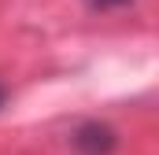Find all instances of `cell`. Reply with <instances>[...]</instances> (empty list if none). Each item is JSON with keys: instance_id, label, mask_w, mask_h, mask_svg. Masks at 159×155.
Instances as JSON below:
<instances>
[{"instance_id": "cell-1", "label": "cell", "mask_w": 159, "mask_h": 155, "mask_svg": "<svg viewBox=\"0 0 159 155\" xmlns=\"http://www.w3.org/2000/svg\"><path fill=\"white\" fill-rule=\"evenodd\" d=\"M70 144H74L78 155H111L115 144H119V137L104 122H81L74 129V137H70Z\"/></svg>"}, {"instance_id": "cell-2", "label": "cell", "mask_w": 159, "mask_h": 155, "mask_svg": "<svg viewBox=\"0 0 159 155\" xmlns=\"http://www.w3.org/2000/svg\"><path fill=\"white\" fill-rule=\"evenodd\" d=\"M93 11H115V7H122V4H129V0H85Z\"/></svg>"}, {"instance_id": "cell-3", "label": "cell", "mask_w": 159, "mask_h": 155, "mask_svg": "<svg viewBox=\"0 0 159 155\" xmlns=\"http://www.w3.org/2000/svg\"><path fill=\"white\" fill-rule=\"evenodd\" d=\"M4 100H7V89H4V85H0V107H4Z\"/></svg>"}]
</instances>
